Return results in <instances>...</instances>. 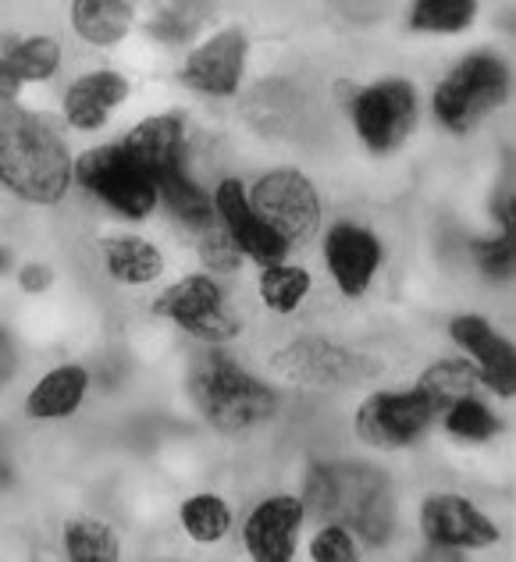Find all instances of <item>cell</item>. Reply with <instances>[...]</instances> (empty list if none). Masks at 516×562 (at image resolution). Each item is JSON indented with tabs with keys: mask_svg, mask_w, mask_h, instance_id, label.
I'll return each mask as SVG.
<instances>
[{
	"mask_svg": "<svg viewBox=\"0 0 516 562\" xmlns=\"http://www.w3.org/2000/svg\"><path fill=\"white\" fill-rule=\"evenodd\" d=\"M303 509L324 524L346 527L349 535L367 544L392 541L395 530V502L392 484L378 467L363 463H314L303 481Z\"/></svg>",
	"mask_w": 516,
	"mask_h": 562,
	"instance_id": "2",
	"label": "cell"
},
{
	"mask_svg": "<svg viewBox=\"0 0 516 562\" xmlns=\"http://www.w3.org/2000/svg\"><path fill=\"white\" fill-rule=\"evenodd\" d=\"M306 520V509L292 495H271L246 516L243 541L246 552L260 562H289L296 555L300 527Z\"/></svg>",
	"mask_w": 516,
	"mask_h": 562,
	"instance_id": "15",
	"label": "cell"
},
{
	"mask_svg": "<svg viewBox=\"0 0 516 562\" xmlns=\"http://www.w3.org/2000/svg\"><path fill=\"white\" fill-rule=\"evenodd\" d=\"M157 203L168 206V214L186 225L189 232H206L211 225H217L214 214V196H206L203 186H197L189 179V171H175L168 179L157 182Z\"/></svg>",
	"mask_w": 516,
	"mask_h": 562,
	"instance_id": "22",
	"label": "cell"
},
{
	"mask_svg": "<svg viewBox=\"0 0 516 562\" xmlns=\"http://www.w3.org/2000/svg\"><path fill=\"white\" fill-rule=\"evenodd\" d=\"M217 14L214 4H200V0H179V4H165L157 8V14L150 19V36L168 43V47H179V43H189L197 40L206 22H211Z\"/></svg>",
	"mask_w": 516,
	"mask_h": 562,
	"instance_id": "25",
	"label": "cell"
},
{
	"mask_svg": "<svg viewBox=\"0 0 516 562\" xmlns=\"http://www.w3.org/2000/svg\"><path fill=\"white\" fill-rule=\"evenodd\" d=\"M478 14L474 0H420L410 11V29L413 33H435V36H452L470 29Z\"/></svg>",
	"mask_w": 516,
	"mask_h": 562,
	"instance_id": "28",
	"label": "cell"
},
{
	"mask_svg": "<svg viewBox=\"0 0 516 562\" xmlns=\"http://www.w3.org/2000/svg\"><path fill=\"white\" fill-rule=\"evenodd\" d=\"M103 268H108L114 281L139 289L160 278L165 257H160L154 243L139 239V235H114V239H103Z\"/></svg>",
	"mask_w": 516,
	"mask_h": 562,
	"instance_id": "20",
	"label": "cell"
},
{
	"mask_svg": "<svg viewBox=\"0 0 516 562\" xmlns=\"http://www.w3.org/2000/svg\"><path fill=\"white\" fill-rule=\"evenodd\" d=\"M420 530L431 549L467 552L498 541V527L463 495H431L420 506Z\"/></svg>",
	"mask_w": 516,
	"mask_h": 562,
	"instance_id": "11",
	"label": "cell"
},
{
	"mask_svg": "<svg viewBox=\"0 0 516 562\" xmlns=\"http://www.w3.org/2000/svg\"><path fill=\"white\" fill-rule=\"evenodd\" d=\"M452 338L460 342L478 367V381L484 389H492L495 395L513 398L516 395V352L509 346V338H503L484 317L463 314L449 324Z\"/></svg>",
	"mask_w": 516,
	"mask_h": 562,
	"instance_id": "16",
	"label": "cell"
},
{
	"mask_svg": "<svg viewBox=\"0 0 516 562\" xmlns=\"http://www.w3.org/2000/svg\"><path fill=\"white\" fill-rule=\"evenodd\" d=\"M154 314L175 321L182 331L211 346L232 342V338L243 331L239 314H235L232 303L225 300L221 281H214L211 274H189L182 281H175L171 289L157 295Z\"/></svg>",
	"mask_w": 516,
	"mask_h": 562,
	"instance_id": "7",
	"label": "cell"
},
{
	"mask_svg": "<svg viewBox=\"0 0 516 562\" xmlns=\"http://www.w3.org/2000/svg\"><path fill=\"white\" fill-rule=\"evenodd\" d=\"M22 289L25 292H47L54 285V271L47 268V263H29V268H22Z\"/></svg>",
	"mask_w": 516,
	"mask_h": 562,
	"instance_id": "34",
	"label": "cell"
},
{
	"mask_svg": "<svg viewBox=\"0 0 516 562\" xmlns=\"http://www.w3.org/2000/svg\"><path fill=\"white\" fill-rule=\"evenodd\" d=\"M324 260H328L338 292L349 295V300H360L381 268V239L371 228L338 221L324 239Z\"/></svg>",
	"mask_w": 516,
	"mask_h": 562,
	"instance_id": "14",
	"label": "cell"
},
{
	"mask_svg": "<svg viewBox=\"0 0 516 562\" xmlns=\"http://www.w3.org/2000/svg\"><path fill=\"white\" fill-rule=\"evenodd\" d=\"M179 520L193 541L214 544L232 530V506L221 495H193L182 502Z\"/></svg>",
	"mask_w": 516,
	"mask_h": 562,
	"instance_id": "27",
	"label": "cell"
},
{
	"mask_svg": "<svg viewBox=\"0 0 516 562\" xmlns=\"http://www.w3.org/2000/svg\"><path fill=\"white\" fill-rule=\"evenodd\" d=\"M495 217L498 225H503V232H513L516 225V200H513V186H503L495 196Z\"/></svg>",
	"mask_w": 516,
	"mask_h": 562,
	"instance_id": "36",
	"label": "cell"
},
{
	"mask_svg": "<svg viewBox=\"0 0 516 562\" xmlns=\"http://www.w3.org/2000/svg\"><path fill=\"white\" fill-rule=\"evenodd\" d=\"M271 367L278 378L300 384V389H349V384H360L363 378L378 374L374 360L335 346L321 335H303L285 349H278L271 357Z\"/></svg>",
	"mask_w": 516,
	"mask_h": 562,
	"instance_id": "8",
	"label": "cell"
},
{
	"mask_svg": "<svg viewBox=\"0 0 516 562\" xmlns=\"http://www.w3.org/2000/svg\"><path fill=\"white\" fill-rule=\"evenodd\" d=\"M8 263H11V257H8V249H4V246H0V274H4V271H8Z\"/></svg>",
	"mask_w": 516,
	"mask_h": 562,
	"instance_id": "38",
	"label": "cell"
},
{
	"mask_svg": "<svg viewBox=\"0 0 516 562\" xmlns=\"http://www.w3.org/2000/svg\"><path fill=\"white\" fill-rule=\"evenodd\" d=\"M65 552L71 562H114L122 555V544H117L114 527L93 516H79L65 527Z\"/></svg>",
	"mask_w": 516,
	"mask_h": 562,
	"instance_id": "26",
	"label": "cell"
},
{
	"mask_svg": "<svg viewBox=\"0 0 516 562\" xmlns=\"http://www.w3.org/2000/svg\"><path fill=\"white\" fill-rule=\"evenodd\" d=\"M246 54H249V43H246L243 29H221V33L203 40L200 47L186 57L182 82L203 97L239 93V82L246 71Z\"/></svg>",
	"mask_w": 516,
	"mask_h": 562,
	"instance_id": "12",
	"label": "cell"
},
{
	"mask_svg": "<svg viewBox=\"0 0 516 562\" xmlns=\"http://www.w3.org/2000/svg\"><path fill=\"white\" fill-rule=\"evenodd\" d=\"M14 371H19V349H14L11 335L0 328V389L14 378Z\"/></svg>",
	"mask_w": 516,
	"mask_h": 562,
	"instance_id": "35",
	"label": "cell"
},
{
	"mask_svg": "<svg viewBox=\"0 0 516 562\" xmlns=\"http://www.w3.org/2000/svg\"><path fill=\"white\" fill-rule=\"evenodd\" d=\"M19 90H22V82L14 79V71L4 61V54H0V100H19Z\"/></svg>",
	"mask_w": 516,
	"mask_h": 562,
	"instance_id": "37",
	"label": "cell"
},
{
	"mask_svg": "<svg viewBox=\"0 0 516 562\" xmlns=\"http://www.w3.org/2000/svg\"><path fill=\"white\" fill-rule=\"evenodd\" d=\"M435 420L438 413L417 384L406 392H374L357 409V438L371 449H403L427 435Z\"/></svg>",
	"mask_w": 516,
	"mask_h": 562,
	"instance_id": "10",
	"label": "cell"
},
{
	"mask_svg": "<svg viewBox=\"0 0 516 562\" xmlns=\"http://www.w3.org/2000/svg\"><path fill=\"white\" fill-rule=\"evenodd\" d=\"M214 214L221 221V228L232 235V243L239 246V254L271 268V263H282L289 254V243L282 235H274L263 221L257 217V211L249 206L246 186L239 179H225L214 192Z\"/></svg>",
	"mask_w": 516,
	"mask_h": 562,
	"instance_id": "13",
	"label": "cell"
},
{
	"mask_svg": "<svg viewBox=\"0 0 516 562\" xmlns=\"http://www.w3.org/2000/svg\"><path fill=\"white\" fill-rule=\"evenodd\" d=\"M357 555H360L357 538L338 524H324L314 544H310V559H317V562H352Z\"/></svg>",
	"mask_w": 516,
	"mask_h": 562,
	"instance_id": "33",
	"label": "cell"
},
{
	"mask_svg": "<svg viewBox=\"0 0 516 562\" xmlns=\"http://www.w3.org/2000/svg\"><path fill=\"white\" fill-rule=\"evenodd\" d=\"M470 254H474V263L481 268V274H489L495 281H506L513 274V232H503L495 235V239H478L470 246Z\"/></svg>",
	"mask_w": 516,
	"mask_h": 562,
	"instance_id": "32",
	"label": "cell"
},
{
	"mask_svg": "<svg viewBox=\"0 0 516 562\" xmlns=\"http://www.w3.org/2000/svg\"><path fill=\"white\" fill-rule=\"evenodd\" d=\"M509 100V68L495 54H470L435 90V117L456 136H467Z\"/></svg>",
	"mask_w": 516,
	"mask_h": 562,
	"instance_id": "4",
	"label": "cell"
},
{
	"mask_svg": "<svg viewBox=\"0 0 516 562\" xmlns=\"http://www.w3.org/2000/svg\"><path fill=\"white\" fill-rule=\"evenodd\" d=\"M189 398L221 435H246L263 427L278 409V395L228 352L211 349L189 367Z\"/></svg>",
	"mask_w": 516,
	"mask_h": 562,
	"instance_id": "3",
	"label": "cell"
},
{
	"mask_svg": "<svg viewBox=\"0 0 516 562\" xmlns=\"http://www.w3.org/2000/svg\"><path fill=\"white\" fill-rule=\"evenodd\" d=\"M478 384H481L478 381V367L470 360H438L435 367H427V371L420 374L417 389L424 392V398L441 417V413H446L452 403L474 395Z\"/></svg>",
	"mask_w": 516,
	"mask_h": 562,
	"instance_id": "24",
	"label": "cell"
},
{
	"mask_svg": "<svg viewBox=\"0 0 516 562\" xmlns=\"http://www.w3.org/2000/svg\"><path fill=\"white\" fill-rule=\"evenodd\" d=\"M197 249H200V257H203L206 268L217 271V274L239 271V263H243L239 246H235V243H232V235H228L225 228H221V221L197 235Z\"/></svg>",
	"mask_w": 516,
	"mask_h": 562,
	"instance_id": "31",
	"label": "cell"
},
{
	"mask_svg": "<svg viewBox=\"0 0 516 562\" xmlns=\"http://www.w3.org/2000/svg\"><path fill=\"white\" fill-rule=\"evenodd\" d=\"M86 392H90V371L79 363H65L36 381V389L25 398V413L33 420L71 417L82 406Z\"/></svg>",
	"mask_w": 516,
	"mask_h": 562,
	"instance_id": "19",
	"label": "cell"
},
{
	"mask_svg": "<svg viewBox=\"0 0 516 562\" xmlns=\"http://www.w3.org/2000/svg\"><path fill=\"white\" fill-rule=\"evenodd\" d=\"M446 427H449V435L452 438H463V441H489L495 438L498 431H503V424H498V417L481 403V398L474 395H467L460 398V403H452L446 413Z\"/></svg>",
	"mask_w": 516,
	"mask_h": 562,
	"instance_id": "30",
	"label": "cell"
},
{
	"mask_svg": "<svg viewBox=\"0 0 516 562\" xmlns=\"http://www.w3.org/2000/svg\"><path fill=\"white\" fill-rule=\"evenodd\" d=\"M0 54H4V61L19 82H47L61 68V43L51 36H4L0 40Z\"/></svg>",
	"mask_w": 516,
	"mask_h": 562,
	"instance_id": "23",
	"label": "cell"
},
{
	"mask_svg": "<svg viewBox=\"0 0 516 562\" xmlns=\"http://www.w3.org/2000/svg\"><path fill=\"white\" fill-rule=\"evenodd\" d=\"M122 150L150 175L154 186L175 171H186V117L179 111L146 117L122 139Z\"/></svg>",
	"mask_w": 516,
	"mask_h": 562,
	"instance_id": "17",
	"label": "cell"
},
{
	"mask_svg": "<svg viewBox=\"0 0 516 562\" xmlns=\"http://www.w3.org/2000/svg\"><path fill=\"white\" fill-rule=\"evenodd\" d=\"M125 100H128V79L122 76V71L100 68V71H90V76H82L68 86L61 111H65V122L71 128L93 132L108 122V114Z\"/></svg>",
	"mask_w": 516,
	"mask_h": 562,
	"instance_id": "18",
	"label": "cell"
},
{
	"mask_svg": "<svg viewBox=\"0 0 516 562\" xmlns=\"http://www.w3.org/2000/svg\"><path fill=\"white\" fill-rule=\"evenodd\" d=\"M310 292V274L296 263H271V268H263L260 274V300L268 303L274 314H292L303 295Z\"/></svg>",
	"mask_w": 516,
	"mask_h": 562,
	"instance_id": "29",
	"label": "cell"
},
{
	"mask_svg": "<svg viewBox=\"0 0 516 562\" xmlns=\"http://www.w3.org/2000/svg\"><path fill=\"white\" fill-rule=\"evenodd\" d=\"M349 114L371 154H392L417 125V93L406 79H381L349 97Z\"/></svg>",
	"mask_w": 516,
	"mask_h": 562,
	"instance_id": "9",
	"label": "cell"
},
{
	"mask_svg": "<svg viewBox=\"0 0 516 562\" xmlns=\"http://www.w3.org/2000/svg\"><path fill=\"white\" fill-rule=\"evenodd\" d=\"M71 179L86 192H93L103 206H111L114 214H122L128 221L150 217L157 206L154 179L122 150V146H97V150H86L82 157H76Z\"/></svg>",
	"mask_w": 516,
	"mask_h": 562,
	"instance_id": "5",
	"label": "cell"
},
{
	"mask_svg": "<svg viewBox=\"0 0 516 562\" xmlns=\"http://www.w3.org/2000/svg\"><path fill=\"white\" fill-rule=\"evenodd\" d=\"M132 19H136V8L128 0H79V4H71V29L93 47L122 43L132 29Z\"/></svg>",
	"mask_w": 516,
	"mask_h": 562,
	"instance_id": "21",
	"label": "cell"
},
{
	"mask_svg": "<svg viewBox=\"0 0 516 562\" xmlns=\"http://www.w3.org/2000/svg\"><path fill=\"white\" fill-rule=\"evenodd\" d=\"M249 206L289 246L306 243L321 228V196L314 182L296 168H274L246 189Z\"/></svg>",
	"mask_w": 516,
	"mask_h": 562,
	"instance_id": "6",
	"label": "cell"
},
{
	"mask_svg": "<svg viewBox=\"0 0 516 562\" xmlns=\"http://www.w3.org/2000/svg\"><path fill=\"white\" fill-rule=\"evenodd\" d=\"M71 160L65 136L51 117L0 100V186L36 206H54L71 189Z\"/></svg>",
	"mask_w": 516,
	"mask_h": 562,
	"instance_id": "1",
	"label": "cell"
}]
</instances>
